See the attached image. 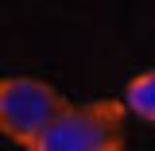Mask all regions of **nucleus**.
I'll return each instance as SVG.
<instances>
[{"mask_svg": "<svg viewBox=\"0 0 155 151\" xmlns=\"http://www.w3.org/2000/svg\"><path fill=\"white\" fill-rule=\"evenodd\" d=\"M124 101L66 105L62 113L27 143V151H124Z\"/></svg>", "mask_w": 155, "mask_h": 151, "instance_id": "f257e3e1", "label": "nucleus"}, {"mask_svg": "<svg viewBox=\"0 0 155 151\" xmlns=\"http://www.w3.org/2000/svg\"><path fill=\"white\" fill-rule=\"evenodd\" d=\"M66 109V101L54 85L39 81V77H0V132L16 143H31L58 113Z\"/></svg>", "mask_w": 155, "mask_h": 151, "instance_id": "f03ea898", "label": "nucleus"}, {"mask_svg": "<svg viewBox=\"0 0 155 151\" xmlns=\"http://www.w3.org/2000/svg\"><path fill=\"white\" fill-rule=\"evenodd\" d=\"M124 109L140 120L155 124V70H143L124 85Z\"/></svg>", "mask_w": 155, "mask_h": 151, "instance_id": "7ed1b4c3", "label": "nucleus"}]
</instances>
